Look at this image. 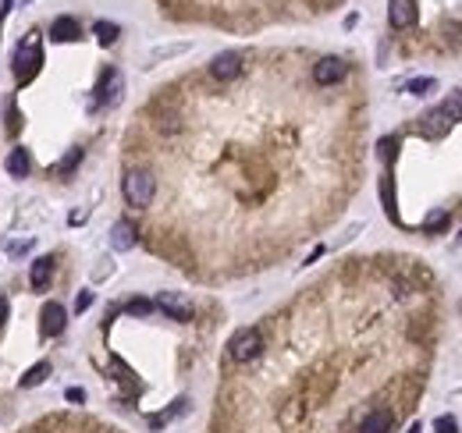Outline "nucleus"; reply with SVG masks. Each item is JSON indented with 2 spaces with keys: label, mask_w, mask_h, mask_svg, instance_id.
Segmentation results:
<instances>
[{
  "label": "nucleus",
  "mask_w": 462,
  "mask_h": 433,
  "mask_svg": "<svg viewBox=\"0 0 462 433\" xmlns=\"http://www.w3.org/2000/svg\"><path fill=\"white\" fill-rule=\"evenodd\" d=\"M121 192H125L129 206L146 210L153 203V196H157V178L149 171H142V167H132V171H125V178H121Z\"/></svg>",
  "instance_id": "1"
},
{
  "label": "nucleus",
  "mask_w": 462,
  "mask_h": 433,
  "mask_svg": "<svg viewBox=\"0 0 462 433\" xmlns=\"http://www.w3.org/2000/svg\"><path fill=\"white\" fill-rule=\"evenodd\" d=\"M263 330L260 327H245V330H238L231 341H228V355H231V362H253V359H260L263 355Z\"/></svg>",
  "instance_id": "2"
},
{
  "label": "nucleus",
  "mask_w": 462,
  "mask_h": 433,
  "mask_svg": "<svg viewBox=\"0 0 462 433\" xmlns=\"http://www.w3.org/2000/svg\"><path fill=\"white\" fill-rule=\"evenodd\" d=\"M43 68V50H40V43L36 40H25L18 50H15V75H18V82L25 85V82H33V75Z\"/></svg>",
  "instance_id": "3"
},
{
  "label": "nucleus",
  "mask_w": 462,
  "mask_h": 433,
  "mask_svg": "<svg viewBox=\"0 0 462 433\" xmlns=\"http://www.w3.org/2000/svg\"><path fill=\"white\" fill-rule=\"evenodd\" d=\"M242 71H245V57L238 50H224V53H217L210 60V75L217 82H235Z\"/></svg>",
  "instance_id": "4"
},
{
  "label": "nucleus",
  "mask_w": 462,
  "mask_h": 433,
  "mask_svg": "<svg viewBox=\"0 0 462 433\" xmlns=\"http://www.w3.org/2000/svg\"><path fill=\"white\" fill-rule=\"evenodd\" d=\"M345 75H349V65L342 57H320L313 65V82L317 85H334V82H342Z\"/></svg>",
  "instance_id": "5"
},
{
  "label": "nucleus",
  "mask_w": 462,
  "mask_h": 433,
  "mask_svg": "<svg viewBox=\"0 0 462 433\" xmlns=\"http://www.w3.org/2000/svg\"><path fill=\"white\" fill-rule=\"evenodd\" d=\"M153 305L164 309V313H167L171 320H189V316H192V302L185 298L181 291H160Z\"/></svg>",
  "instance_id": "6"
},
{
  "label": "nucleus",
  "mask_w": 462,
  "mask_h": 433,
  "mask_svg": "<svg viewBox=\"0 0 462 433\" xmlns=\"http://www.w3.org/2000/svg\"><path fill=\"white\" fill-rule=\"evenodd\" d=\"M65 323H68L65 305H60V302H47V305H43V316H40V330H43V337H57L60 330H65Z\"/></svg>",
  "instance_id": "7"
},
{
  "label": "nucleus",
  "mask_w": 462,
  "mask_h": 433,
  "mask_svg": "<svg viewBox=\"0 0 462 433\" xmlns=\"http://www.w3.org/2000/svg\"><path fill=\"white\" fill-rule=\"evenodd\" d=\"M455 125V121L445 114V107H434V110H430L427 117H423V125H420V132L427 135V139H441L448 128Z\"/></svg>",
  "instance_id": "8"
},
{
  "label": "nucleus",
  "mask_w": 462,
  "mask_h": 433,
  "mask_svg": "<svg viewBox=\"0 0 462 433\" xmlns=\"http://www.w3.org/2000/svg\"><path fill=\"white\" fill-rule=\"evenodd\" d=\"M388 22H391V28H409L416 22L413 0H388Z\"/></svg>",
  "instance_id": "9"
},
{
  "label": "nucleus",
  "mask_w": 462,
  "mask_h": 433,
  "mask_svg": "<svg viewBox=\"0 0 462 433\" xmlns=\"http://www.w3.org/2000/svg\"><path fill=\"white\" fill-rule=\"evenodd\" d=\"M391 426H395V416L388 409H374L359 419V433H391Z\"/></svg>",
  "instance_id": "10"
},
{
  "label": "nucleus",
  "mask_w": 462,
  "mask_h": 433,
  "mask_svg": "<svg viewBox=\"0 0 462 433\" xmlns=\"http://www.w3.org/2000/svg\"><path fill=\"white\" fill-rule=\"evenodd\" d=\"M97 96H100V103H104V107L117 103V96H121V75H117L114 68H107V71H104V82H100V89H97Z\"/></svg>",
  "instance_id": "11"
},
{
  "label": "nucleus",
  "mask_w": 462,
  "mask_h": 433,
  "mask_svg": "<svg viewBox=\"0 0 462 433\" xmlns=\"http://www.w3.org/2000/svg\"><path fill=\"white\" fill-rule=\"evenodd\" d=\"M50 277H53V256H43V260H36V263H33V273H28V285H33V291H47Z\"/></svg>",
  "instance_id": "12"
},
{
  "label": "nucleus",
  "mask_w": 462,
  "mask_h": 433,
  "mask_svg": "<svg viewBox=\"0 0 462 433\" xmlns=\"http://www.w3.org/2000/svg\"><path fill=\"white\" fill-rule=\"evenodd\" d=\"M110 245H114L117 253L132 249V245H135V224H129V221H117V224H114V231H110Z\"/></svg>",
  "instance_id": "13"
},
{
  "label": "nucleus",
  "mask_w": 462,
  "mask_h": 433,
  "mask_svg": "<svg viewBox=\"0 0 462 433\" xmlns=\"http://www.w3.org/2000/svg\"><path fill=\"white\" fill-rule=\"evenodd\" d=\"M28 171H33L28 149H11V157H8V174H11V178H28Z\"/></svg>",
  "instance_id": "14"
},
{
  "label": "nucleus",
  "mask_w": 462,
  "mask_h": 433,
  "mask_svg": "<svg viewBox=\"0 0 462 433\" xmlns=\"http://www.w3.org/2000/svg\"><path fill=\"white\" fill-rule=\"evenodd\" d=\"M50 36H53L57 43L75 40V36H79V22H75V18H57V22L50 25Z\"/></svg>",
  "instance_id": "15"
},
{
  "label": "nucleus",
  "mask_w": 462,
  "mask_h": 433,
  "mask_svg": "<svg viewBox=\"0 0 462 433\" xmlns=\"http://www.w3.org/2000/svg\"><path fill=\"white\" fill-rule=\"evenodd\" d=\"M92 33H97V40H100L104 46H110V43L117 40V33H121V28H117L114 22H97V25H92Z\"/></svg>",
  "instance_id": "16"
},
{
  "label": "nucleus",
  "mask_w": 462,
  "mask_h": 433,
  "mask_svg": "<svg viewBox=\"0 0 462 433\" xmlns=\"http://www.w3.org/2000/svg\"><path fill=\"white\" fill-rule=\"evenodd\" d=\"M47 377H50V366L40 362V366H33V369H28V373L22 377V387H36V384H43Z\"/></svg>",
  "instance_id": "17"
},
{
  "label": "nucleus",
  "mask_w": 462,
  "mask_h": 433,
  "mask_svg": "<svg viewBox=\"0 0 462 433\" xmlns=\"http://www.w3.org/2000/svg\"><path fill=\"white\" fill-rule=\"evenodd\" d=\"M125 309H129L132 316H149V313H153V309H157V305H153V302H146V298H132V302H129Z\"/></svg>",
  "instance_id": "18"
},
{
  "label": "nucleus",
  "mask_w": 462,
  "mask_h": 433,
  "mask_svg": "<svg viewBox=\"0 0 462 433\" xmlns=\"http://www.w3.org/2000/svg\"><path fill=\"white\" fill-rule=\"evenodd\" d=\"M441 107H445V114H448L452 121H462V92H455V96H452V100H445Z\"/></svg>",
  "instance_id": "19"
},
{
  "label": "nucleus",
  "mask_w": 462,
  "mask_h": 433,
  "mask_svg": "<svg viewBox=\"0 0 462 433\" xmlns=\"http://www.w3.org/2000/svg\"><path fill=\"white\" fill-rule=\"evenodd\" d=\"M434 433H459V423L452 416H438L434 419Z\"/></svg>",
  "instance_id": "20"
},
{
  "label": "nucleus",
  "mask_w": 462,
  "mask_h": 433,
  "mask_svg": "<svg viewBox=\"0 0 462 433\" xmlns=\"http://www.w3.org/2000/svg\"><path fill=\"white\" fill-rule=\"evenodd\" d=\"M434 85H438L434 78H416V82L409 85V92H416V96H427V92H430V89H434Z\"/></svg>",
  "instance_id": "21"
},
{
  "label": "nucleus",
  "mask_w": 462,
  "mask_h": 433,
  "mask_svg": "<svg viewBox=\"0 0 462 433\" xmlns=\"http://www.w3.org/2000/svg\"><path fill=\"white\" fill-rule=\"evenodd\" d=\"M445 221H448V213H441V210L430 213V221L423 224V231H438V228H445Z\"/></svg>",
  "instance_id": "22"
},
{
  "label": "nucleus",
  "mask_w": 462,
  "mask_h": 433,
  "mask_svg": "<svg viewBox=\"0 0 462 433\" xmlns=\"http://www.w3.org/2000/svg\"><path fill=\"white\" fill-rule=\"evenodd\" d=\"M79 160H82V149H75V153H68V157H65V160H60V167H57V171H60V174H65V171H72V167H75Z\"/></svg>",
  "instance_id": "23"
},
{
  "label": "nucleus",
  "mask_w": 462,
  "mask_h": 433,
  "mask_svg": "<svg viewBox=\"0 0 462 433\" xmlns=\"http://www.w3.org/2000/svg\"><path fill=\"white\" fill-rule=\"evenodd\" d=\"M89 305H92V291H82V295H79V302H75V313H85Z\"/></svg>",
  "instance_id": "24"
},
{
  "label": "nucleus",
  "mask_w": 462,
  "mask_h": 433,
  "mask_svg": "<svg viewBox=\"0 0 462 433\" xmlns=\"http://www.w3.org/2000/svg\"><path fill=\"white\" fill-rule=\"evenodd\" d=\"M110 270H114V266H110V260H100V266L92 270V277H97V281H104V277H107Z\"/></svg>",
  "instance_id": "25"
},
{
  "label": "nucleus",
  "mask_w": 462,
  "mask_h": 433,
  "mask_svg": "<svg viewBox=\"0 0 462 433\" xmlns=\"http://www.w3.org/2000/svg\"><path fill=\"white\" fill-rule=\"evenodd\" d=\"M8 253H11V256H22V253H28V241H8Z\"/></svg>",
  "instance_id": "26"
},
{
  "label": "nucleus",
  "mask_w": 462,
  "mask_h": 433,
  "mask_svg": "<svg viewBox=\"0 0 462 433\" xmlns=\"http://www.w3.org/2000/svg\"><path fill=\"white\" fill-rule=\"evenodd\" d=\"M68 401H75V405H82V401H85V391H82V387H68Z\"/></svg>",
  "instance_id": "27"
},
{
  "label": "nucleus",
  "mask_w": 462,
  "mask_h": 433,
  "mask_svg": "<svg viewBox=\"0 0 462 433\" xmlns=\"http://www.w3.org/2000/svg\"><path fill=\"white\" fill-rule=\"evenodd\" d=\"M4 323H8V298H0V330H4Z\"/></svg>",
  "instance_id": "28"
}]
</instances>
